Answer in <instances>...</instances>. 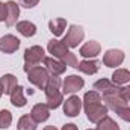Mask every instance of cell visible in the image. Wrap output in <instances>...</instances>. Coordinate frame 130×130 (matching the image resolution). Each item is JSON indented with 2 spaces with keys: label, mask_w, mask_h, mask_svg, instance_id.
I'll list each match as a JSON object with an SVG mask.
<instances>
[{
  "label": "cell",
  "mask_w": 130,
  "mask_h": 130,
  "mask_svg": "<svg viewBox=\"0 0 130 130\" xmlns=\"http://www.w3.org/2000/svg\"><path fill=\"white\" fill-rule=\"evenodd\" d=\"M62 86V80L59 79V76H50V80L44 89V94H45V104L50 107V109H58L62 103H64V92L61 89Z\"/></svg>",
  "instance_id": "6da1fadb"
},
{
  "label": "cell",
  "mask_w": 130,
  "mask_h": 130,
  "mask_svg": "<svg viewBox=\"0 0 130 130\" xmlns=\"http://www.w3.org/2000/svg\"><path fill=\"white\" fill-rule=\"evenodd\" d=\"M27 74V80L32 83L33 86H36L38 89H45L48 80H50V73L45 70V67H32L26 71Z\"/></svg>",
  "instance_id": "7a4b0ae2"
},
{
  "label": "cell",
  "mask_w": 130,
  "mask_h": 130,
  "mask_svg": "<svg viewBox=\"0 0 130 130\" xmlns=\"http://www.w3.org/2000/svg\"><path fill=\"white\" fill-rule=\"evenodd\" d=\"M23 58H24V71H27L29 68L38 67L41 62H44V59L47 56H45V52L41 45H32V47L26 48Z\"/></svg>",
  "instance_id": "3957f363"
},
{
  "label": "cell",
  "mask_w": 130,
  "mask_h": 130,
  "mask_svg": "<svg viewBox=\"0 0 130 130\" xmlns=\"http://www.w3.org/2000/svg\"><path fill=\"white\" fill-rule=\"evenodd\" d=\"M83 38H85V30L80 26H77V24H71L68 27V30L65 33V38L62 41H64V44L70 50H73L83 41Z\"/></svg>",
  "instance_id": "277c9868"
},
{
  "label": "cell",
  "mask_w": 130,
  "mask_h": 130,
  "mask_svg": "<svg viewBox=\"0 0 130 130\" xmlns=\"http://www.w3.org/2000/svg\"><path fill=\"white\" fill-rule=\"evenodd\" d=\"M83 86H85V80L80 76L71 74V76H67L62 82V92L71 95V94H76L80 89H83Z\"/></svg>",
  "instance_id": "5b68a950"
},
{
  "label": "cell",
  "mask_w": 130,
  "mask_h": 130,
  "mask_svg": "<svg viewBox=\"0 0 130 130\" xmlns=\"http://www.w3.org/2000/svg\"><path fill=\"white\" fill-rule=\"evenodd\" d=\"M85 109V113H86V118L91 121V123H95L97 124L100 120H103L104 117H107V106L103 104V103H95V104H89Z\"/></svg>",
  "instance_id": "8992f818"
},
{
  "label": "cell",
  "mask_w": 130,
  "mask_h": 130,
  "mask_svg": "<svg viewBox=\"0 0 130 130\" xmlns=\"http://www.w3.org/2000/svg\"><path fill=\"white\" fill-rule=\"evenodd\" d=\"M82 107H83V103H82V100L77 97V95H74V94H71L68 98H65V101L62 103L64 113L67 115V117H70V118H74V117H77V115L80 113Z\"/></svg>",
  "instance_id": "52a82bcc"
},
{
  "label": "cell",
  "mask_w": 130,
  "mask_h": 130,
  "mask_svg": "<svg viewBox=\"0 0 130 130\" xmlns=\"http://www.w3.org/2000/svg\"><path fill=\"white\" fill-rule=\"evenodd\" d=\"M18 48H20V39H18L15 35L8 33V35H3V36L0 38V52H2V53L12 55V53H15Z\"/></svg>",
  "instance_id": "ba28073f"
},
{
  "label": "cell",
  "mask_w": 130,
  "mask_h": 130,
  "mask_svg": "<svg viewBox=\"0 0 130 130\" xmlns=\"http://www.w3.org/2000/svg\"><path fill=\"white\" fill-rule=\"evenodd\" d=\"M124 61V53L118 48H110L103 55V65L107 68H118Z\"/></svg>",
  "instance_id": "9c48e42d"
},
{
  "label": "cell",
  "mask_w": 130,
  "mask_h": 130,
  "mask_svg": "<svg viewBox=\"0 0 130 130\" xmlns=\"http://www.w3.org/2000/svg\"><path fill=\"white\" fill-rule=\"evenodd\" d=\"M100 53H101V45H100L98 41H94V39L92 41H86L79 50V55L83 59H94Z\"/></svg>",
  "instance_id": "30bf717a"
},
{
  "label": "cell",
  "mask_w": 130,
  "mask_h": 130,
  "mask_svg": "<svg viewBox=\"0 0 130 130\" xmlns=\"http://www.w3.org/2000/svg\"><path fill=\"white\" fill-rule=\"evenodd\" d=\"M120 88H121V86L115 85V83H113L112 80H109V79H100V80H97V82L94 83V89L101 94V97L117 94V92H120Z\"/></svg>",
  "instance_id": "8fae6325"
},
{
  "label": "cell",
  "mask_w": 130,
  "mask_h": 130,
  "mask_svg": "<svg viewBox=\"0 0 130 130\" xmlns=\"http://www.w3.org/2000/svg\"><path fill=\"white\" fill-rule=\"evenodd\" d=\"M44 67L45 70L50 73V76H61L67 71V65L61 61V59H56V58H45L44 59Z\"/></svg>",
  "instance_id": "7c38bea8"
},
{
  "label": "cell",
  "mask_w": 130,
  "mask_h": 130,
  "mask_svg": "<svg viewBox=\"0 0 130 130\" xmlns=\"http://www.w3.org/2000/svg\"><path fill=\"white\" fill-rule=\"evenodd\" d=\"M18 17H20V5H17L14 0H9L6 2V26L8 27H12L15 26L18 21Z\"/></svg>",
  "instance_id": "4fadbf2b"
},
{
  "label": "cell",
  "mask_w": 130,
  "mask_h": 130,
  "mask_svg": "<svg viewBox=\"0 0 130 130\" xmlns=\"http://www.w3.org/2000/svg\"><path fill=\"white\" fill-rule=\"evenodd\" d=\"M68 50L70 48L64 44V41H59V39H52L47 44V52L53 58H56V59H62L65 55L68 53Z\"/></svg>",
  "instance_id": "5bb4252c"
},
{
  "label": "cell",
  "mask_w": 130,
  "mask_h": 130,
  "mask_svg": "<svg viewBox=\"0 0 130 130\" xmlns=\"http://www.w3.org/2000/svg\"><path fill=\"white\" fill-rule=\"evenodd\" d=\"M50 107L45 103H36L30 110V115L36 123H44L50 118Z\"/></svg>",
  "instance_id": "9a60e30c"
},
{
  "label": "cell",
  "mask_w": 130,
  "mask_h": 130,
  "mask_svg": "<svg viewBox=\"0 0 130 130\" xmlns=\"http://www.w3.org/2000/svg\"><path fill=\"white\" fill-rule=\"evenodd\" d=\"M100 67H101V62L97 61V59H83V61L79 62L77 70L80 73L86 74V76H94L98 70H100Z\"/></svg>",
  "instance_id": "2e32d148"
},
{
  "label": "cell",
  "mask_w": 130,
  "mask_h": 130,
  "mask_svg": "<svg viewBox=\"0 0 130 130\" xmlns=\"http://www.w3.org/2000/svg\"><path fill=\"white\" fill-rule=\"evenodd\" d=\"M101 100L106 103L107 109H112L113 112L118 110V109H121V107H124V106H129V101H126L124 98L121 97L120 92L112 94V95H104V97H101Z\"/></svg>",
  "instance_id": "e0dca14e"
},
{
  "label": "cell",
  "mask_w": 130,
  "mask_h": 130,
  "mask_svg": "<svg viewBox=\"0 0 130 130\" xmlns=\"http://www.w3.org/2000/svg\"><path fill=\"white\" fill-rule=\"evenodd\" d=\"M17 86H18V79L14 74H5L0 77V88L5 95H11Z\"/></svg>",
  "instance_id": "ac0fdd59"
},
{
  "label": "cell",
  "mask_w": 130,
  "mask_h": 130,
  "mask_svg": "<svg viewBox=\"0 0 130 130\" xmlns=\"http://www.w3.org/2000/svg\"><path fill=\"white\" fill-rule=\"evenodd\" d=\"M15 27H17V32L20 33V35H23L24 38H32L36 35V26L33 24L32 21H29V20H23V21H18L17 24H15Z\"/></svg>",
  "instance_id": "d6986e66"
},
{
  "label": "cell",
  "mask_w": 130,
  "mask_h": 130,
  "mask_svg": "<svg viewBox=\"0 0 130 130\" xmlns=\"http://www.w3.org/2000/svg\"><path fill=\"white\" fill-rule=\"evenodd\" d=\"M9 97H11V104L15 106V107H24L27 104V98L24 95V88L20 86V85L12 91V94Z\"/></svg>",
  "instance_id": "ffe728a7"
},
{
  "label": "cell",
  "mask_w": 130,
  "mask_h": 130,
  "mask_svg": "<svg viewBox=\"0 0 130 130\" xmlns=\"http://www.w3.org/2000/svg\"><path fill=\"white\" fill-rule=\"evenodd\" d=\"M110 80H112L115 85H118V86H124V85H127L130 82V71L126 70V68H117V70L113 71Z\"/></svg>",
  "instance_id": "44dd1931"
},
{
  "label": "cell",
  "mask_w": 130,
  "mask_h": 130,
  "mask_svg": "<svg viewBox=\"0 0 130 130\" xmlns=\"http://www.w3.org/2000/svg\"><path fill=\"white\" fill-rule=\"evenodd\" d=\"M67 26H68V23H67L65 18H53V20L48 21V29H50V32L53 33L55 36L64 35Z\"/></svg>",
  "instance_id": "7402d4cb"
},
{
  "label": "cell",
  "mask_w": 130,
  "mask_h": 130,
  "mask_svg": "<svg viewBox=\"0 0 130 130\" xmlns=\"http://www.w3.org/2000/svg\"><path fill=\"white\" fill-rule=\"evenodd\" d=\"M36 127L38 123L32 118V115H23L17 123V130H36Z\"/></svg>",
  "instance_id": "603a6c76"
},
{
  "label": "cell",
  "mask_w": 130,
  "mask_h": 130,
  "mask_svg": "<svg viewBox=\"0 0 130 130\" xmlns=\"http://www.w3.org/2000/svg\"><path fill=\"white\" fill-rule=\"evenodd\" d=\"M95 130H120V126L117 121H113L110 117H104L103 120H100L97 123Z\"/></svg>",
  "instance_id": "cb8c5ba5"
},
{
  "label": "cell",
  "mask_w": 130,
  "mask_h": 130,
  "mask_svg": "<svg viewBox=\"0 0 130 130\" xmlns=\"http://www.w3.org/2000/svg\"><path fill=\"white\" fill-rule=\"evenodd\" d=\"M82 103H83V107H86V106H89V104H95V103H101V94L98 92V91H88L85 95H83V100H82Z\"/></svg>",
  "instance_id": "d4e9b609"
},
{
  "label": "cell",
  "mask_w": 130,
  "mask_h": 130,
  "mask_svg": "<svg viewBox=\"0 0 130 130\" xmlns=\"http://www.w3.org/2000/svg\"><path fill=\"white\" fill-rule=\"evenodd\" d=\"M12 124V113L8 109L0 110V129H9Z\"/></svg>",
  "instance_id": "484cf974"
},
{
  "label": "cell",
  "mask_w": 130,
  "mask_h": 130,
  "mask_svg": "<svg viewBox=\"0 0 130 130\" xmlns=\"http://www.w3.org/2000/svg\"><path fill=\"white\" fill-rule=\"evenodd\" d=\"M61 61H62L65 65L71 67V68H77V65H79V62H77V56H76V55H74L71 50H68V53L65 55Z\"/></svg>",
  "instance_id": "4316f807"
},
{
  "label": "cell",
  "mask_w": 130,
  "mask_h": 130,
  "mask_svg": "<svg viewBox=\"0 0 130 130\" xmlns=\"http://www.w3.org/2000/svg\"><path fill=\"white\" fill-rule=\"evenodd\" d=\"M115 113H117L121 120H124L126 123H130V106H124V107L115 110Z\"/></svg>",
  "instance_id": "83f0119b"
},
{
  "label": "cell",
  "mask_w": 130,
  "mask_h": 130,
  "mask_svg": "<svg viewBox=\"0 0 130 130\" xmlns=\"http://www.w3.org/2000/svg\"><path fill=\"white\" fill-rule=\"evenodd\" d=\"M38 3H39V0H18V5L26 8V9H32Z\"/></svg>",
  "instance_id": "f1b7e54d"
},
{
  "label": "cell",
  "mask_w": 130,
  "mask_h": 130,
  "mask_svg": "<svg viewBox=\"0 0 130 130\" xmlns=\"http://www.w3.org/2000/svg\"><path fill=\"white\" fill-rule=\"evenodd\" d=\"M120 95L126 101H130V85H124L120 88Z\"/></svg>",
  "instance_id": "f546056e"
},
{
  "label": "cell",
  "mask_w": 130,
  "mask_h": 130,
  "mask_svg": "<svg viewBox=\"0 0 130 130\" xmlns=\"http://www.w3.org/2000/svg\"><path fill=\"white\" fill-rule=\"evenodd\" d=\"M6 21V3L0 2V23Z\"/></svg>",
  "instance_id": "4dcf8cb0"
},
{
  "label": "cell",
  "mask_w": 130,
  "mask_h": 130,
  "mask_svg": "<svg viewBox=\"0 0 130 130\" xmlns=\"http://www.w3.org/2000/svg\"><path fill=\"white\" fill-rule=\"evenodd\" d=\"M61 130H79V127H77L76 124H73V123H68V124L62 126V129Z\"/></svg>",
  "instance_id": "1f68e13d"
},
{
  "label": "cell",
  "mask_w": 130,
  "mask_h": 130,
  "mask_svg": "<svg viewBox=\"0 0 130 130\" xmlns=\"http://www.w3.org/2000/svg\"><path fill=\"white\" fill-rule=\"evenodd\" d=\"M42 130H58V129H56L55 126H45V127H44Z\"/></svg>",
  "instance_id": "d6a6232c"
},
{
  "label": "cell",
  "mask_w": 130,
  "mask_h": 130,
  "mask_svg": "<svg viewBox=\"0 0 130 130\" xmlns=\"http://www.w3.org/2000/svg\"><path fill=\"white\" fill-rule=\"evenodd\" d=\"M2 95H3V91H2V88H0V98H2Z\"/></svg>",
  "instance_id": "836d02e7"
},
{
  "label": "cell",
  "mask_w": 130,
  "mask_h": 130,
  "mask_svg": "<svg viewBox=\"0 0 130 130\" xmlns=\"http://www.w3.org/2000/svg\"><path fill=\"white\" fill-rule=\"evenodd\" d=\"M86 130H95V129H86Z\"/></svg>",
  "instance_id": "e575fe53"
}]
</instances>
